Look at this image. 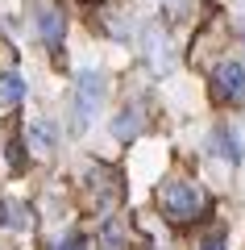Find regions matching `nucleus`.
I'll list each match as a JSON object with an SVG mask.
<instances>
[{
    "instance_id": "6",
    "label": "nucleus",
    "mask_w": 245,
    "mask_h": 250,
    "mask_svg": "<svg viewBox=\"0 0 245 250\" xmlns=\"http://www.w3.org/2000/svg\"><path fill=\"white\" fill-rule=\"evenodd\" d=\"M92 179H96V184H92V200H96V208H100V213H104V208H113L116 196H121L116 175H113V171H104V167H96V171H92Z\"/></svg>"
},
{
    "instance_id": "7",
    "label": "nucleus",
    "mask_w": 245,
    "mask_h": 250,
    "mask_svg": "<svg viewBox=\"0 0 245 250\" xmlns=\"http://www.w3.org/2000/svg\"><path fill=\"white\" fill-rule=\"evenodd\" d=\"M141 125H146L141 108H137V104H129V108H121V113L113 117V138H116V142H133V138L141 134Z\"/></svg>"
},
{
    "instance_id": "11",
    "label": "nucleus",
    "mask_w": 245,
    "mask_h": 250,
    "mask_svg": "<svg viewBox=\"0 0 245 250\" xmlns=\"http://www.w3.org/2000/svg\"><path fill=\"white\" fill-rule=\"evenodd\" d=\"M104 242H108V246H116V250L125 246V233H121V221H108V225H104Z\"/></svg>"
},
{
    "instance_id": "10",
    "label": "nucleus",
    "mask_w": 245,
    "mask_h": 250,
    "mask_svg": "<svg viewBox=\"0 0 245 250\" xmlns=\"http://www.w3.org/2000/svg\"><path fill=\"white\" fill-rule=\"evenodd\" d=\"M34 142H38V150H54V129H50L46 121L34 125Z\"/></svg>"
},
{
    "instance_id": "2",
    "label": "nucleus",
    "mask_w": 245,
    "mask_h": 250,
    "mask_svg": "<svg viewBox=\"0 0 245 250\" xmlns=\"http://www.w3.org/2000/svg\"><path fill=\"white\" fill-rule=\"evenodd\" d=\"M100 104H104V75L100 71H79V80H75V129L79 134L92 125Z\"/></svg>"
},
{
    "instance_id": "4",
    "label": "nucleus",
    "mask_w": 245,
    "mask_h": 250,
    "mask_svg": "<svg viewBox=\"0 0 245 250\" xmlns=\"http://www.w3.org/2000/svg\"><path fill=\"white\" fill-rule=\"evenodd\" d=\"M38 34H42V42L50 46V50H58L62 46V34H67V21H62V13L58 9H38Z\"/></svg>"
},
{
    "instance_id": "5",
    "label": "nucleus",
    "mask_w": 245,
    "mask_h": 250,
    "mask_svg": "<svg viewBox=\"0 0 245 250\" xmlns=\"http://www.w3.org/2000/svg\"><path fill=\"white\" fill-rule=\"evenodd\" d=\"M208 150L220 154L225 163H241V138H237L228 125H216V129L208 134Z\"/></svg>"
},
{
    "instance_id": "8",
    "label": "nucleus",
    "mask_w": 245,
    "mask_h": 250,
    "mask_svg": "<svg viewBox=\"0 0 245 250\" xmlns=\"http://www.w3.org/2000/svg\"><path fill=\"white\" fill-rule=\"evenodd\" d=\"M21 100H25V80L17 71L0 75V108H17Z\"/></svg>"
},
{
    "instance_id": "1",
    "label": "nucleus",
    "mask_w": 245,
    "mask_h": 250,
    "mask_svg": "<svg viewBox=\"0 0 245 250\" xmlns=\"http://www.w3.org/2000/svg\"><path fill=\"white\" fill-rule=\"evenodd\" d=\"M158 208H162V217L170 225H191L208 213V196L191 179H167V184L158 188Z\"/></svg>"
},
{
    "instance_id": "13",
    "label": "nucleus",
    "mask_w": 245,
    "mask_h": 250,
    "mask_svg": "<svg viewBox=\"0 0 245 250\" xmlns=\"http://www.w3.org/2000/svg\"><path fill=\"white\" fill-rule=\"evenodd\" d=\"M58 250H83V242H79V238H67V242H62Z\"/></svg>"
},
{
    "instance_id": "12",
    "label": "nucleus",
    "mask_w": 245,
    "mask_h": 250,
    "mask_svg": "<svg viewBox=\"0 0 245 250\" xmlns=\"http://www.w3.org/2000/svg\"><path fill=\"white\" fill-rule=\"evenodd\" d=\"M200 250H225V233H204V238H200Z\"/></svg>"
},
{
    "instance_id": "3",
    "label": "nucleus",
    "mask_w": 245,
    "mask_h": 250,
    "mask_svg": "<svg viewBox=\"0 0 245 250\" xmlns=\"http://www.w3.org/2000/svg\"><path fill=\"white\" fill-rule=\"evenodd\" d=\"M212 88H216L220 100H241L245 96V67L241 62H220L216 71H212Z\"/></svg>"
},
{
    "instance_id": "9",
    "label": "nucleus",
    "mask_w": 245,
    "mask_h": 250,
    "mask_svg": "<svg viewBox=\"0 0 245 250\" xmlns=\"http://www.w3.org/2000/svg\"><path fill=\"white\" fill-rule=\"evenodd\" d=\"M0 213H4V217H0V221H4V225H9V229H25V208H21V205H0Z\"/></svg>"
}]
</instances>
